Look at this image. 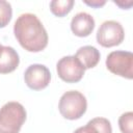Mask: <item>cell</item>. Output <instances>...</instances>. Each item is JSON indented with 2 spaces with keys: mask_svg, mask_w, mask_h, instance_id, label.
Masks as SVG:
<instances>
[{
  "mask_svg": "<svg viewBox=\"0 0 133 133\" xmlns=\"http://www.w3.org/2000/svg\"><path fill=\"white\" fill-rule=\"evenodd\" d=\"M20 62L17 51L8 46L0 44V74H8L14 72Z\"/></svg>",
  "mask_w": 133,
  "mask_h": 133,
  "instance_id": "cell-9",
  "label": "cell"
},
{
  "mask_svg": "<svg viewBox=\"0 0 133 133\" xmlns=\"http://www.w3.org/2000/svg\"><path fill=\"white\" fill-rule=\"evenodd\" d=\"M86 98L78 90H69L64 92L58 104L60 114L66 119H78L86 111Z\"/></svg>",
  "mask_w": 133,
  "mask_h": 133,
  "instance_id": "cell-3",
  "label": "cell"
},
{
  "mask_svg": "<svg viewBox=\"0 0 133 133\" xmlns=\"http://www.w3.org/2000/svg\"><path fill=\"white\" fill-rule=\"evenodd\" d=\"M58 77L66 83L79 82L85 72V69L75 56H64L56 64Z\"/></svg>",
  "mask_w": 133,
  "mask_h": 133,
  "instance_id": "cell-6",
  "label": "cell"
},
{
  "mask_svg": "<svg viewBox=\"0 0 133 133\" xmlns=\"http://www.w3.org/2000/svg\"><path fill=\"white\" fill-rule=\"evenodd\" d=\"M107 69L114 75L133 78V54L129 51H113L106 58Z\"/></svg>",
  "mask_w": 133,
  "mask_h": 133,
  "instance_id": "cell-4",
  "label": "cell"
},
{
  "mask_svg": "<svg viewBox=\"0 0 133 133\" xmlns=\"http://www.w3.org/2000/svg\"><path fill=\"white\" fill-rule=\"evenodd\" d=\"M125 38V31L119 22L109 20L102 23L97 32V42L105 48L118 46Z\"/></svg>",
  "mask_w": 133,
  "mask_h": 133,
  "instance_id": "cell-5",
  "label": "cell"
},
{
  "mask_svg": "<svg viewBox=\"0 0 133 133\" xmlns=\"http://www.w3.org/2000/svg\"><path fill=\"white\" fill-rule=\"evenodd\" d=\"M95 28V20L91 15L81 11L75 15L71 21V29L73 33L80 37L88 36Z\"/></svg>",
  "mask_w": 133,
  "mask_h": 133,
  "instance_id": "cell-8",
  "label": "cell"
},
{
  "mask_svg": "<svg viewBox=\"0 0 133 133\" xmlns=\"http://www.w3.org/2000/svg\"><path fill=\"white\" fill-rule=\"evenodd\" d=\"M24 80L30 89L42 90L49 85L51 80V73L49 69L44 64H31L24 73Z\"/></svg>",
  "mask_w": 133,
  "mask_h": 133,
  "instance_id": "cell-7",
  "label": "cell"
},
{
  "mask_svg": "<svg viewBox=\"0 0 133 133\" xmlns=\"http://www.w3.org/2000/svg\"><path fill=\"white\" fill-rule=\"evenodd\" d=\"M74 56L86 70V69L95 68L98 64L101 55L97 48L92 46H84V47L79 48Z\"/></svg>",
  "mask_w": 133,
  "mask_h": 133,
  "instance_id": "cell-10",
  "label": "cell"
},
{
  "mask_svg": "<svg viewBox=\"0 0 133 133\" xmlns=\"http://www.w3.org/2000/svg\"><path fill=\"white\" fill-rule=\"evenodd\" d=\"M74 133H98V131L89 123H87L86 126H83V127H80V128L76 129L74 131Z\"/></svg>",
  "mask_w": 133,
  "mask_h": 133,
  "instance_id": "cell-15",
  "label": "cell"
},
{
  "mask_svg": "<svg viewBox=\"0 0 133 133\" xmlns=\"http://www.w3.org/2000/svg\"><path fill=\"white\" fill-rule=\"evenodd\" d=\"M84 3L91 6V7H95V8H99L103 5H105L106 1H100V0H91V1H87V0H84Z\"/></svg>",
  "mask_w": 133,
  "mask_h": 133,
  "instance_id": "cell-16",
  "label": "cell"
},
{
  "mask_svg": "<svg viewBox=\"0 0 133 133\" xmlns=\"http://www.w3.org/2000/svg\"><path fill=\"white\" fill-rule=\"evenodd\" d=\"M12 8L10 3L4 0H0V28L5 27L11 20Z\"/></svg>",
  "mask_w": 133,
  "mask_h": 133,
  "instance_id": "cell-12",
  "label": "cell"
},
{
  "mask_svg": "<svg viewBox=\"0 0 133 133\" xmlns=\"http://www.w3.org/2000/svg\"><path fill=\"white\" fill-rule=\"evenodd\" d=\"M88 123L98 131V133H112L111 124L105 117H95Z\"/></svg>",
  "mask_w": 133,
  "mask_h": 133,
  "instance_id": "cell-14",
  "label": "cell"
},
{
  "mask_svg": "<svg viewBox=\"0 0 133 133\" xmlns=\"http://www.w3.org/2000/svg\"><path fill=\"white\" fill-rule=\"evenodd\" d=\"M14 33L19 44L28 52L43 51L48 45V33L33 14H22L14 25Z\"/></svg>",
  "mask_w": 133,
  "mask_h": 133,
  "instance_id": "cell-1",
  "label": "cell"
},
{
  "mask_svg": "<svg viewBox=\"0 0 133 133\" xmlns=\"http://www.w3.org/2000/svg\"><path fill=\"white\" fill-rule=\"evenodd\" d=\"M118 126L122 133H133V112L123 113L118 118Z\"/></svg>",
  "mask_w": 133,
  "mask_h": 133,
  "instance_id": "cell-13",
  "label": "cell"
},
{
  "mask_svg": "<svg viewBox=\"0 0 133 133\" xmlns=\"http://www.w3.org/2000/svg\"><path fill=\"white\" fill-rule=\"evenodd\" d=\"M26 121V110L19 102H8L0 108V133H19Z\"/></svg>",
  "mask_w": 133,
  "mask_h": 133,
  "instance_id": "cell-2",
  "label": "cell"
},
{
  "mask_svg": "<svg viewBox=\"0 0 133 133\" xmlns=\"http://www.w3.org/2000/svg\"><path fill=\"white\" fill-rule=\"evenodd\" d=\"M74 3L73 0H53L50 2V9L54 16L61 18L72 10Z\"/></svg>",
  "mask_w": 133,
  "mask_h": 133,
  "instance_id": "cell-11",
  "label": "cell"
}]
</instances>
